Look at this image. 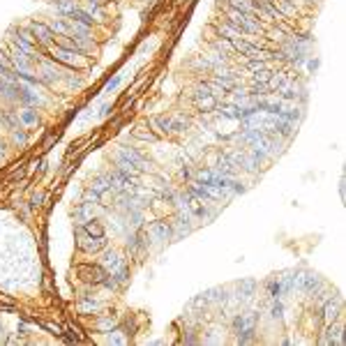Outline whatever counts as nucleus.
Instances as JSON below:
<instances>
[{"mask_svg": "<svg viewBox=\"0 0 346 346\" xmlns=\"http://www.w3.org/2000/svg\"><path fill=\"white\" fill-rule=\"evenodd\" d=\"M256 321H259V314H256V312H247V314L236 316L233 328H236V332H238V342H240V344H250V342H254Z\"/></svg>", "mask_w": 346, "mask_h": 346, "instance_id": "7ed1b4c3", "label": "nucleus"}, {"mask_svg": "<svg viewBox=\"0 0 346 346\" xmlns=\"http://www.w3.org/2000/svg\"><path fill=\"white\" fill-rule=\"evenodd\" d=\"M189 127V123L185 118H178V120H171V132H185Z\"/></svg>", "mask_w": 346, "mask_h": 346, "instance_id": "393cba45", "label": "nucleus"}, {"mask_svg": "<svg viewBox=\"0 0 346 346\" xmlns=\"http://www.w3.org/2000/svg\"><path fill=\"white\" fill-rule=\"evenodd\" d=\"M12 136H14V141H16V143H21V145L26 143V139H28L23 127H16V129H12Z\"/></svg>", "mask_w": 346, "mask_h": 346, "instance_id": "bb28decb", "label": "nucleus"}, {"mask_svg": "<svg viewBox=\"0 0 346 346\" xmlns=\"http://www.w3.org/2000/svg\"><path fill=\"white\" fill-rule=\"evenodd\" d=\"M208 88H210V95L215 97V99H217V97H224L226 93H229V90L221 86V83H217V81H210V83H208Z\"/></svg>", "mask_w": 346, "mask_h": 346, "instance_id": "412c9836", "label": "nucleus"}, {"mask_svg": "<svg viewBox=\"0 0 346 346\" xmlns=\"http://www.w3.org/2000/svg\"><path fill=\"white\" fill-rule=\"evenodd\" d=\"M97 328H99V330H113L115 321H113V318H102V321L97 323Z\"/></svg>", "mask_w": 346, "mask_h": 346, "instance_id": "c85d7f7f", "label": "nucleus"}, {"mask_svg": "<svg viewBox=\"0 0 346 346\" xmlns=\"http://www.w3.org/2000/svg\"><path fill=\"white\" fill-rule=\"evenodd\" d=\"M318 286H321V282H318L316 275H312V272L298 275V288L302 291V293H314Z\"/></svg>", "mask_w": 346, "mask_h": 346, "instance_id": "9d476101", "label": "nucleus"}, {"mask_svg": "<svg viewBox=\"0 0 346 346\" xmlns=\"http://www.w3.org/2000/svg\"><path fill=\"white\" fill-rule=\"evenodd\" d=\"M16 113H19V120H21V125H23V127L37 125L39 115H37V111H35V109L26 106V109H21V111H16Z\"/></svg>", "mask_w": 346, "mask_h": 346, "instance_id": "9b49d317", "label": "nucleus"}, {"mask_svg": "<svg viewBox=\"0 0 346 346\" xmlns=\"http://www.w3.org/2000/svg\"><path fill=\"white\" fill-rule=\"evenodd\" d=\"M196 104H199V109H201V113H203V111H212L217 106V99L210 95V97H205V99H199Z\"/></svg>", "mask_w": 346, "mask_h": 346, "instance_id": "4be33fe9", "label": "nucleus"}, {"mask_svg": "<svg viewBox=\"0 0 346 346\" xmlns=\"http://www.w3.org/2000/svg\"><path fill=\"white\" fill-rule=\"evenodd\" d=\"M339 312H342V300L339 298H326V305H323V321L326 323H332V321H337V316H339Z\"/></svg>", "mask_w": 346, "mask_h": 346, "instance_id": "6e6552de", "label": "nucleus"}, {"mask_svg": "<svg viewBox=\"0 0 346 346\" xmlns=\"http://www.w3.org/2000/svg\"><path fill=\"white\" fill-rule=\"evenodd\" d=\"M0 123H2V120H0Z\"/></svg>", "mask_w": 346, "mask_h": 346, "instance_id": "2f4dec72", "label": "nucleus"}, {"mask_svg": "<svg viewBox=\"0 0 346 346\" xmlns=\"http://www.w3.org/2000/svg\"><path fill=\"white\" fill-rule=\"evenodd\" d=\"M77 238H79L77 245L83 252H88V254H90V252H99V250H104V247H106V238H104V236H102V238H93V236H88V233L81 229V226L77 229Z\"/></svg>", "mask_w": 346, "mask_h": 346, "instance_id": "20e7f679", "label": "nucleus"}, {"mask_svg": "<svg viewBox=\"0 0 346 346\" xmlns=\"http://www.w3.org/2000/svg\"><path fill=\"white\" fill-rule=\"evenodd\" d=\"M2 153H5V143L0 141V157H2Z\"/></svg>", "mask_w": 346, "mask_h": 346, "instance_id": "7c9ffc66", "label": "nucleus"}, {"mask_svg": "<svg viewBox=\"0 0 346 346\" xmlns=\"http://www.w3.org/2000/svg\"><path fill=\"white\" fill-rule=\"evenodd\" d=\"M51 32H58V35H69V26H67V19L63 16V19H56L53 21V26H48Z\"/></svg>", "mask_w": 346, "mask_h": 346, "instance_id": "dca6fc26", "label": "nucleus"}, {"mask_svg": "<svg viewBox=\"0 0 346 346\" xmlns=\"http://www.w3.org/2000/svg\"><path fill=\"white\" fill-rule=\"evenodd\" d=\"M205 97H210V88H208V83L196 86V90H194V99L199 102V99H205Z\"/></svg>", "mask_w": 346, "mask_h": 346, "instance_id": "5701e85b", "label": "nucleus"}, {"mask_svg": "<svg viewBox=\"0 0 346 346\" xmlns=\"http://www.w3.org/2000/svg\"><path fill=\"white\" fill-rule=\"evenodd\" d=\"M270 314H272V318H282V314H284V305H282L279 300H275V305H272V309H270Z\"/></svg>", "mask_w": 346, "mask_h": 346, "instance_id": "cd10ccee", "label": "nucleus"}, {"mask_svg": "<svg viewBox=\"0 0 346 346\" xmlns=\"http://www.w3.org/2000/svg\"><path fill=\"white\" fill-rule=\"evenodd\" d=\"M48 51H51V58H53L56 63L65 65V67H69V69H79L86 65L83 53H79L74 48H65V47H60V44H51Z\"/></svg>", "mask_w": 346, "mask_h": 346, "instance_id": "f03ea898", "label": "nucleus"}, {"mask_svg": "<svg viewBox=\"0 0 346 346\" xmlns=\"http://www.w3.org/2000/svg\"><path fill=\"white\" fill-rule=\"evenodd\" d=\"M220 35L224 39H229V42H233V39H238V37H242V32L240 30H236L231 23H221L220 26Z\"/></svg>", "mask_w": 346, "mask_h": 346, "instance_id": "4468645a", "label": "nucleus"}, {"mask_svg": "<svg viewBox=\"0 0 346 346\" xmlns=\"http://www.w3.org/2000/svg\"><path fill=\"white\" fill-rule=\"evenodd\" d=\"M83 10L93 16V19H102V10H99V0H86V7Z\"/></svg>", "mask_w": 346, "mask_h": 346, "instance_id": "f3484780", "label": "nucleus"}, {"mask_svg": "<svg viewBox=\"0 0 346 346\" xmlns=\"http://www.w3.org/2000/svg\"><path fill=\"white\" fill-rule=\"evenodd\" d=\"M344 328L339 326V323H328V330L326 335H323V339H321V344H344Z\"/></svg>", "mask_w": 346, "mask_h": 346, "instance_id": "0eeeda50", "label": "nucleus"}, {"mask_svg": "<svg viewBox=\"0 0 346 346\" xmlns=\"http://www.w3.org/2000/svg\"><path fill=\"white\" fill-rule=\"evenodd\" d=\"M42 203V194H37V196H32V205H39Z\"/></svg>", "mask_w": 346, "mask_h": 346, "instance_id": "c756f323", "label": "nucleus"}, {"mask_svg": "<svg viewBox=\"0 0 346 346\" xmlns=\"http://www.w3.org/2000/svg\"><path fill=\"white\" fill-rule=\"evenodd\" d=\"M120 81H123V74H115V77L111 79V81H109V83L104 86V93H113L115 88L120 86Z\"/></svg>", "mask_w": 346, "mask_h": 346, "instance_id": "a878e982", "label": "nucleus"}, {"mask_svg": "<svg viewBox=\"0 0 346 346\" xmlns=\"http://www.w3.org/2000/svg\"><path fill=\"white\" fill-rule=\"evenodd\" d=\"M150 127H155L159 134H169L171 132V118L169 115H155V118H150Z\"/></svg>", "mask_w": 346, "mask_h": 346, "instance_id": "f8f14e48", "label": "nucleus"}, {"mask_svg": "<svg viewBox=\"0 0 346 346\" xmlns=\"http://www.w3.org/2000/svg\"><path fill=\"white\" fill-rule=\"evenodd\" d=\"M77 272H79V277L83 279V282H88V284H102V282L106 279V275H109L102 266H90V263L79 266Z\"/></svg>", "mask_w": 346, "mask_h": 346, "instance_id": "39448f33", "label": "nucleus"}, {"mask_svg": "<svg viewBox=\"0 0 346 346\" xmlns=\"http://www.w3.org/2000/svg\"><path fill=\"white\" fill-rule=\"evenodd\" d=\"M226 23H231L236 30H240L242 35H259L261 32V23L254 14H247V12H240V10H231L226 12Z\"/></svg>", "mask_w": 346, "mask_h": 346, "instance_id": "f257e3e1", "label": "nucleus"}, {"mask_svg": "<svg viewBox=\"0 0 346 346\" xmlns=\"http://www.w3.org/2000/svg\"><path fill=\"white\" fill-rule=\"evenodd\" d=\"M129 339H127V335L123 332V330H113L111 335H109V344H127Z\"/></svg>", "mask_w": 346, "mask_h": 346, "instance_id": "aec40b11", "label": "nucleus"}, {"mask_svg": "<svg viewBox=\"0 0 346 346\" xmlns=\"http://www.w3.org/2000/svg\"><path fill=\"white\" fill-rule=\"evenodd\" d=\"M268 293H270V298L272 300H279L282 296H284V293H282V282H279V279H272V282L268 284Z\"/></svg>", "mask_w": 346, "mask_h": 346, "instance_id": "6ab92c4d", "label": "nucleus"}, {"mask_svg": "<svg viewBox=\"0 0 346 346\" xmlns=\"http://www.w3.org/2000/svg\"><path fill=\"white\" fill-rule=\"evenodd\" d=\"M28 30L32 32V37H35L37 44H42V47H51L53 44V32H51L48 26H44V23H30Z\"/></svg>", "mask_w": 346, "mask_h": 346, "instance_id": "423d86ee", "label": "nucleus"}, {"mask_svg": "<svg viewBox=\"0 0 346 346\" xmlns=\"http://www.w3.org/2000/svg\"><path fill=\"white\" fill-rule=\"evenodd\" d=\"M171 233V224H166V221H153L148 226V236H153L155 240H169Z\"/></svg>", "mask_w": 346, "mask_h": 346, "instance_id": "1a4fd4ad", "label": "nucleus"}, {"mask_svg": "<svg viewBox=\"0 0 346 346\" xmlns=\"http://www.w3.org/2000/svg\"><path fill=\"white\" fill-rule=\"evenodd\" d=\"M90 189L102 199V194L106 192V189H111V185H109V180H106V175H102V178H97V180H93V185H90Z\"/></svg>", "mask_w": 346, "mask_h": 346, "instance_id": "2eb2a0df", "label": "nucleus"}, {"mask_svg": "<svg viewBox=\"0 0 346 346\" xmlns=\"http://www.w3.org/2000/svg\"><path fill=\"white\" fill-rule=\"evenodd\" d=\"M143 245H145V240L141 238V236H129V240H127V250L132 252V254H136V252H141Z\"/></svg>", "mask_w": 346, "mask_h": 346, "instance_id": "a211bd4d", "label": "nucleus"}, {"mask_svg": "<svg viewBox=\"0 0 346 346\" xmlns=\"http://www.w3.org/2000/svg\"><path fill=\"white\" fill-rule=\"evenodd\" d=\"M83 231H86L88 236H93V238H102V236H104V226L97 220H88L86 224H83Z\"/></svg>", "mask_w": 346, "mask_h": 346, "instance_id": "ddd939ff", "label": "nucleus"}, {"mask_svg": "<svg viewBox=\"0 0 346 346\" xmlns=\"http://www.w3.org/2000/svg\"><path fill=\"white\" fill-rule=\"evenodd\" d=\"M238 288L245 293V298H250L252 293H254V288H256V282H254V279H247V282H242Z\"/></svg>", "mask_w": 346, "mask_h": 346, "instance_id": "b1692460", "label": "nucleus"}]
</instances>
